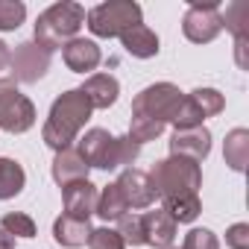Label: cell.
I'll use <instances>...</instances> for the list:
<instances>
[{"label": "cell", "mask_w": 249, "mask_h": 249, "mask_svg": "<svg viewBox=\"0 0 249 249\" xmlns=\"http://www.w3.org/2000/svg\"><path fill=\"white\" fill-rule=\"evenodd\" d=\"M91 106L85 100V94L79 88H71L65 94H59L50 106V114H47V123H44V129H41V138L50 150H68L73 147L76 135L82 132V126L88 123L91 117Z\"/></svg>", "instance_id": "1"}, {"label": "cell", "mask_w": 249, "mask_h": 249, "mask_svg": "<svg viewBox=\"0 0 249 249\" xmlns=\"http://www.w3.org/2000/svg\"><path fill=\"white\" fill-rule=\"evenodd\" d=\"M79 156L85 159L88 167H100V170H120V167H129L141 147L135 141H129V135L123 138H114L108 129H88L82 138H79Z\"/></svg>", "instance_id": "2"}, {"label": "cell", "mask_w": 249, "mask_h": 249, "mask_svg": "<svg viewBox=\"0 0 249 249\" xmlns=\"http://www.w3.org/2000/svg\"><path fill=\"white\" fill-rule=\"evenodd\" d=\"M85 24V6L73 3V0H62V3H53L47 6L38 21H36V44L47 53L65 47L68 41L76 38V33L82 30Z\"/></svg>", "instance_id": "3"}, {"label": "cell", "mask_w": 249, "mask_h": 249, "mask_svg": "<svg viewBox=\"0 0 249 249\" xmlns=\"http://www.w3.org/2000/svg\"><path fill=\"white\" fill-rule=\"evenodd\" d=\"M150 185L156 191V199H173V196H188V194H199L202 188V170L196 161L179 159V156H167L161 161L153 164V170L147 173Z\"/></svg>", "instance_id": "4"}, {"label": "cell", "mask_w": 249, "mask_h": 249, "mask_svg": "<svg viewBox=\"0 0 249 249\" xmlns=\"http://www.w3.org/2000/svg\"><path fill=\"white\" fill-rule=\"evenodd\" d=\"M141 6L132 0H108L85 12V24L100 38H120L129 27L141 24Z\"/></svg>", "instance_id": "5"}, {"label": "cell", "mask_w": 249, "mask_h": 249, "mask_svg": "<svg viewBox=\"0 0 249 249\" xmlns=\"http://www.w3.org/2000/svg\"><path fill=\"white\" fill-rule=\"evenodd\" d=\"M33 123H36L33 100L24 97L12 79H0V129L21 135V132L33 129Z\"/></svg>", "instance_id": "6"}, {"label": "cell", "mask_w": 249, "mask_h": 249, "mask_svg": "<svg viewBox=\"0 0 249 249\" xmlns=\"http://www.w3.org/2000/svg\"><path fill=\"white\" fill-rule=\"evenodd\" d=\"M185 94L173 85V82H156V85H147L135 100H132V114H141V117H150V120H159V123H170L179 100Z\"/></svg>", "instance_id": "7"}, {"label": "cell", "mask_w": 249, "mask_h": 249, "mask_svg": "<svg viewBox=\"0 0 249 249\" xmlns=\"http://www.w3.org/2000/svg\"><path fill=\"white\" fill-rule=\"evenodd\" d=\"M182 33L194 44H208L223 33V18L217 3H191L182 18Z\"/></svg>", "instance_id": "8"}, {"label": "cell", "mask_w": 249, "mask_h": 249, "mask_svg": "<svg viewBox=\"0 0 249 249\" xmlns=\"http://www.w3.org/2000/svg\"><path fill=\"white\" fill-rule=\"evenodd\" d=\"M9 68H12V82L33 85L50 71V53L41 50L36 41H21L9 59Z\"/></svg>", "instance_id": "9"}, {"label": "cell", "mask_w": 249, "mask_h": 249, "mask_svg": "<svg viewBox=\"0 0 249 249\" xmlns=\"http://www.w3.org/2000/svg\"><path fill=\"white\" fill-rule=\"evenodd\" d=\"M211 153V132L205 126H191V129H173L170 138V156L188 159V161H205Z\"/></svg>", "instance_id": "10"}, {"label": "cell", "mask_w": 249, "mask_h": 249, "mask_svg": "<svg viewBox=\"0 0 249 249\" xmlns=\"http://www.w3.org/2000/svg\"><path fill=\"white\" fill-rule=\"evenodd\" d=\"M117 188L123 194L129 208H150L156 202V191L150 185V176L138 167H126L120 176H117Z\"/></svg>", "instance_id": "11"}, {"label": "cell", "mask_w": 249, "mask_h": 249, "mask_svg": "<svg viewBox=\"0 0 249 249\" xmlns=\"http://www.w3.org/2000/svg\"><path fill=\"white\" fill-rule=\"evenodd\" d=\"M97 185H91L88 179L82 182H71L62 188V202H65V214L68 217H76V220H88L94 211H97Z\"/></svg>", "instance_id": "12"}, {"label": "cell", "mask_w": 249, "mask_h": 249, "mask_svg": "<svg viewBox=\"0 0 249 249\" xmlns=\"http://www.w3.org/2000/svg\"><path fill=\"white\" fill-rule=\"evenodd\" d=\"M62 59L73 73H88V71H97V65L103 62V53L91 38H73L62 47Z\"/></svg>", "instance_id": "13"}, {"label": "cell", "mask_w": 249, "mask_h": 249, "mask_svg": "<svg viewBox=\"0 0 249 249\" xmlns=\"http://www.w3.org/2000/svg\"><path fill=\"white\" fill-rule=\"evenodd\" d=\"M144 237L153 249H170L176 240V220L164 208L147 211L144 214Z\"/></svg>", "instance_id": "14"}, {"label": "cell", "mask_w": 249, "mask_h": 249, "mask_svg": "<svg viewBox=\"0 0 249 249\" xmlns=\"http://www.w3.org/2000/svg\"><path fill=\"white\" fill-rule=\"evenodd\" d=\"M79 91L85 94L91 108H108V106H114V100L120 94V82L111 73H91Z\"/></svg>", "instance_id": "15"}, {"label": "cell", "mask_w": 249, "mask_h": 249, "mask_svg": "<svg viewBox=\"0 0 249 249\" xmlns=\"http://www.w3.org/2000/svg\"><path fill=\"white\" fill-rule=\"evenodd\" d=\"M88 164H85V159L79 156V150L76 147H68V150H59L56 153V159H53V179H56V185H71V182H82V179H88Z\"/></svg>", "instance_id": "16"}, {"label": "cell", "mask_w": 249, "mask_h": 249, "mask_svg": "<svg viewBox=\"0 0 249 249\" xmlns=\"http://www.w3.org/2000/svg\"><path fill=\"white\" fill-rule=\"evenodd\" d=\"M223 27L234 36V50H237V65L246 68V24H249V6L246 3H231L226 6V12H220Z\"/></svg>", "instance_id": "17"}, {"label": "cell", "mask_w": 249, "mask_h": 249, "mask_svg": "<svg viewBox=\"0 0 249 249\" xmlns=\"http://www.w3.org/2000/svg\"><path fill=\"white\" fill-rule=\"evenodd\" d=\"M120 44H123V50H126L129 56H135V59H153V56H159V36L147 24L129 27L126 33L120 36Z\"/></svg>", "instance_id": "18"}, {"label": "cell", "mask_w": 249, "mask_h": 249, "mask_svg": "<svg viewBox=\"0 0 249 249\" xmlns=\"http://www.w3.org/2000/svg\"><path fill=\"white\" fill-rule=\"evenodd\" d=\"M88 234H91V223L88 220H76V217H68L62 214L56 223H53V237L56 243L68 246V249H79L88 243Z\"/></svg>", "instance_id": "19"}, {"label": "cell", "mask_w": 249, "mask_h": 249, "mask_svg": "<svg viewBox=\"0 0 249 249\" xmlns=\"http://www.w3.org/2000/svg\"><path fill=\"white\" fill-rule=\"evenodd\" d=\"M223 156H226V164L234 170V173H243L246 164H249V129L237 126L226 135V147H223Z\"/></svg>", "instance_id": "20"}, {"label": "cell", "mask_w": 249, "mask_h": 249, "mask_svg": "<svg viewBox=\"0 0 249 249\" xmlns=\"http://www.w3.org/2000/svg\"><path fill=\"white\" fill-rule=\"evenodd\" d=\"M100 220H120L123 214H129V205H126V199H123V194H120V188H117V182H111V185H106L103 191H100V196H97V211H94Z\"/></svg>", "instance_id": "21"}, {"label": "cell", "mask_w": 249, "mask_h": 249, "mask_svg": "<svg viewBox=\"0 0 249 249\" xmlns=\"http://www.w3.org/2000/svg\"><path fill=\"white\" fill-rule=\"evenodd\" d=\"M27 173L15 159H0V199H12L24 191Z\"/></svg>", "instance_id": "22"}, {"label": "cell", "mask_w": 249, "mask_h": 249, "mask_svg": "<svg viewBox=\"0 0 249 249\" xmlns=\"http://www.w3.org/2000/svg\"><path fill=\"white\" fill-rule=\"evenodd\" d=\"M176 223H194L202 211V202H199V194H188V196H173V199H164L161 205Z\"/></svg>", "instance_id": "23"}, {"label": "cell", "mask_w": 249, "mask_h": 249, "mask_svg": "<svg viewBox=\"0 0 249 249\" xmlns=\"http://www.w3.org/2000/svg\"><path fill=\"white\" fill-rule=\"evenodd\" d=\"M202 111L196 108V103L185 94L182 100H179V106H176V111H173V117H170V126L173 129H191V126H202Z\"/></svg>", "instance_id": "24"}, {"label": "cell", "mask_w": 249, "mask_h": 249, "mask_svg": "<svg viewBox=\"0 0 249 249\" xmlns=\"http://www.w3.org/2000/svg\"><path fill=\"white\" fill-rule=\"evenodd\" d=\"M114 231L123 237V243H126V246H144L147 243V237H144V217L141 214H123L117 220V229Z\"/></svg>", "instance_id": "25"}, {"label": "cell", "mask_w": 249, "mask_h": 249, "mask_svg": "<svg viewBox=\"0 0 249 249\" xmlns=\"http://www.w3.org/2000/svg\"><path fill=\"white\" fill-rule=\"evenodd\" d=\"M161 132H164V123L150 120V117H141V114H132V123H129V141H135L138 147L147 144V141H156Z\"/></svg>", "instance_id": "26"}, {"label": "cell", "mask_w": 249, "mask_h": 249, "mask_svg": "<svg viewBox=\"0 0 249 249\" xmlns=\"http://www.w3.org/2000/svg\"><path fill=\"white\" fill-rule=\"evenodd\" d=\"M188 97L196 103V108L202 111V117H214V114H220V111L226 108V97H223L217 88H196V91H191Z\"/></svg>", "instance_id": "27"}, {"label": "cell", "mask_w": 249, "mask_h": 249, "mask_svg": "<svg viewBox=\"0 0 249 249\" xmlns=\"http://www.w3.org/2000/svg\"><path fill=\"white\" fill-rule=\"evenodd\" d=\"M0 229L9 231L12 237H36V220L30 214H21V211H9L3 214V220H0Z\"/></svg>", "instance_id": "28"}, {"label": "cell", "mask_w": 249, "mask_h": 249, "mask_svg": "<svg viewBox=\"0 0 249 249\" xmlns=\"http://www.w3.org/2000/svg\"><path fill=\"white\" fill-rule=\"evenodd\" d=\"M27 6L21 0H0V33H12L24 24Z\"/></svg>", "instance_id": "29"}, {"label": "cell", "mask_w": 249, "mask_h": 249, "mask_svg": "<svg viewBox=\"0 0 249 249\" xmlns=\"http://www.w3.org/2000/svg\"><path fill=\"white\" fill-rule=\"evenodd\" d=\"M88 249H126V243H123V237L108 229V226H100V229H91L88 234Z\"/></svg>", "instance_id": "30"}, {"label": "cell", "mask_w": 249, "mask_h": 249, "mask_svg": "<svg viewBox=\"0 0 249 249\" xmlns=\"http://www.w3.org/2000/svg\"><path fill=\"white\" fill-rule=\"evenodd\" d=\"M182 249H220V240L211 229H191L185 234Z\"/></svg>", "instance_id": "31"}, {"label": "cell", "mask_w": 249, "mask_h": 249, "mask_svg": "<svg viewBox=\"0 0 249 249\" xmlns=\"http://www.w3.org/2000/svg\"><path fill=\"white\" fill-rule=\"evenodd\" d=\"M226 243L231 249H249V223H234L226 231Z\"/></svg>", "instance_id": "32"}, {"label": "cell", "mask_w": 249, "mask_h": 249, "mask_svg": "<svg viewBox=\"0 0 249 249\" xmlns=\"http://www.w3.org/2000/svg\"><path fill=\"white\" fill-rule=\"evenodd\" d=\"M9 59H12V50L6 41H0V71H6L9 68Z\"/></svg>", "instance_id": "33"}, {"label": "cell", "mask_w": 249, "mask_h": 249, "mask_svg": "<svg viewBox=\"0 0 249 249\" xmlns=\"http://www.w3.org/2000/svg\"><path fill=\"white\" fill-rule=\"evenodd\" d=\"M0 249H15V237L3 229H0Z\"/></svg>", "instance_id": "34"}]
</instances>
